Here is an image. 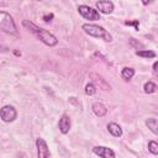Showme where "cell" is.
I'll list each match as a JSON object with an SVG mask.
<instances>
[{
	"mask_svg": "<svg viewBox=\"0 0 158 158\" xmlns=\"http://www.w3.org/2000/svg\"><path fill=\"white\" fill-rule=\"evenodd\" d=\"M148 151H149L152 154H158V142L151 141V142L148 143Z\"/></svg>",
	"mask_w": 158,
	"mask_h": 158,
	"instance_id": "19",
	"label": "cell"
},
{
	"mask_svg": "<svg viewBox=\"0 0 158 158\" xmlns=\"http://www.w3.org/2000/svg\"><path fill=\"white\" fill-rule=\"evenodd\" d=\"M91 110H93V112H94L98 117H102V116H105L106 112H107V109H106L105 105L101 104V102H94L93 106H91Z\"/></svg>",
	"mask_w": 158,
	"mask_h": 158,
	"instance_id": "11",
	"label": "cell"
},
{
	"mask_svg": "<svg viewBox=\"0 0 158 158\" xmlns=\"http://www.w3.org/2000/svg\"><path fill=\"white\" fill-rule=\"evenodd\" d=\"M58 127H59V131L63 133V135H67L70 130V118L68 115H62V117L59 118V122H58Z\"/></svg>",
	"mask_w": 158,
	"mask_h": 158,
	"instance_id": "10",
	"label": "cell"
},
{
	"mask_svg": "<svg viewBox=\"0 0 158 158\" xmlns=\"http://www.w3.org/2000/svg\"><path fill=\"white\" fill-rule=\"evenodd\" d=\"M107 130L109 132L114 136V137H121L122 136V128L120 125H117L116 122H110L107 125Z\"/></svg>",
	"mask_w": 158,
	"mask_h": 158,
	"instance_id": "12",
	"label": "cell"
},
{
	"mask_svg": "<svg viewBox=\"0 0 158 158\" xmlns=\"http://www.w3.org/2000/svg\"><path fill=\"white\" fill-rule=\"evenodd\" d=\"M135 75V69L133 68H128V67H125L121 72V77L125 79V80H130L132 79Z\"/></svg>",
	"mask_w": 158,
	"mask_h": 158,
	"instance_id": "15",
	"label": "cell"
},
{
	"mask_svg": "<svg viewBox=\"0 0 158 158\" xmlns=\"http://www.w3.org/2000/svg\"><path fill=\"white\" fill-rule=\"evenodd\" d=\"M17 116V111L15 110L14 106L11 105H6L1 109L0 111V117L4 122H12Z\"/></svg>",
	"mask_w": 158,
	"mask_h": 158,
	"instance_id": "4",
	"label": "cell"
},
{
	"mask_svg": "<svg viewBox=\"0 0 158 158\" xmlns=\"http://www.w3.org/2000/svg\"><path fill=\"white\" fill-rule=\"evenodd\" d=\"M89 78L91 79L93 84H94L96 88L102 89V90H105V91L111 90V85H110V84H109L101 75H99L98 73H90V74H89Z\"/></svg>",
	"mask_w": 158,
	"mask_h": 158,
	"instance_id": "5",
	"label": "cell"
},
{
	"mask_svg": "<svg viewBox=\"0 0 158 158\" xmlns=\"http://www.w3.org/2000/svg\"><path fill=\"white\" fill-rule=\"evenodd\" d=\"M14 53H15L16 56H21V52H19V51H14Z\"/></svg>",
	"mask_w": 158,
	"mask_h": 158,
	"instance_id": "24",
	"label": "cell"
},
{
	"mask_svg": "<svg viewBox=\"0 0 158 158\" xmlns=\"http://www.w3.org/2000/svg\"><path fill=\"white\" fill-rule=\"evenodd\" d=\"M127 26H135V28L138 31V27H139V22H138V20H133V21H126L125 22Z\"/></svg>",
	"mask_w": 158,
	"mask_h": 158,
	"instance_id": "21",
	"label": "cell"
},
{
	"mask_svg": "<svg viewBox=\"0 0 158 158\" xmlns=\"http://www.w3.org/2000/svg\"><path fill=\"white\" fill-rule=\"evenodd\" d=\"M130 46H131L132 48H136V49L141 48V51H143V44H142L141 42H138L137 40H135V38H131V40H130Z\"/></svg>",
	"mask_w": 158,
	"mask_h": 158,
	"instance_id": "20",
	"label": "cell"
},
{
	"mask_svg": "<svg viewBox=\"0 0 158 158\" xmlns=\"http://www.w3.org/2000/svg\"><path fill=\"white\" fill-rule=\"evenodd\" d=\"M146 126H147L154 135H158V120H157V118H147V120H146Z\"/></svg>",
	"mask_w": 158,
	"mask_h": 158,
	"instance_id": "13",
	"label": "cell"
},
{
	"mask_svg": "<svg viewBox=\"0 0 158 158\" xmlns=\"http://www.w3.org/2000/svg\"><path fill=\"white\" fill-rule=\"evenodd\" d=\"M153 69H154V72H158V60L153 64Z\"/></svg>",
	"mask_w": 158,
	"mask_h": 158,
	"instance_id": "23",
	"label": "cell"
},
{
	"mask_svg": "<svg viewBox=\"0 0 158 158\" xmlns=\"http://www.w3.org/2000/svg\"><path fill=\"white\" fill-rule=\"evenodd\" d=\"M136 54L138 57H143V58H154L156 57V53L153 51H147V49H143V51H136Z\"/></svg>",
	"mask_w": 158,
	"mask_h": 158,
	"instance_id": "16",
	"label": "cell"
},
{
	"mask_svg": "<svg viewBox=\"0 0 158 158\" xmlns=\"http://www.w3.org/2000/svg\"><path fill=\"white\" fill-rule=\"evenodd\" d=\"M78 11H79V14H80L84 19H86V20H89V21L100 20V14H99V11L95 10V9H93V7H90V6H88V5H79V6H78Z\"/></svg>",
	"mask_w": 158,
	"mask_h": 158,
	"instance_id": "3",
	"label": "cell"
},
{
	"mask_svg": "<svg viewBox=\"0 0 158 158\" xmlns=\"http://www.w3.org/2000/svg\"><path fill=\"white\" fill-rule=\"evenodd\" d=\"M96 9L102 12V14H111L114 10V4L109 0H101V1H96Z\"/></svg>",
	"mask_w": 158,
	"mask_h": 158,
	"instance_id": "9",
	"label": "cell"
},
{
	"mask_svg": "<svg viewBox=\"0 0 158 158\" xmlns=\"http://www.w3.org/2000/svg\"><path fill=\"white\" fill-rule=\"evenodd\" d=\"M22 25H23L27 30H30L31 32H33V33H36V35H38L40 31L42 30V28H40L38 26H36L33 22H31V21H28V20H23V21H22Z\"/></svg>",
	"mask_w": 158,
	"mask_h": 158,
	"instance_id": "14",
	"label": "cell"
},
{
	"mask_svg": "<svg viewBox=\"0 0 158 158\" xmlns=\"http://www.w3.org/2000/svg\"><path fill=\"white\" fill-rule=\"evenodd\" d=\"M37 36H38V38H40L44 44H47V46H49V47H53V46H56V44L58 43L57 37H56L54 35H52L49 31H47V30H43V28H42Z\"/></svg>",
	"mask_w": 158,
	"mask_h": 158,
	"instance_id": "6",
	"label": "cell"
},
{
	"mask_svg": "<svg viewBox=\"0 0 158 158\" xmlns=\"http://www.w3.org/2000/svg\"><path fill=\"white\" fill-rule=\"evenodd\" d=\"M143 89H144V93H147V94H152V93L156 91L157 85H156L154 83H152V81H147V83L144 84Z\"/></svg>",
	"mask_w": 158,
	"mask_h": 158,
	"instance_id": "17",
	"label": "cell"
},
{
	"mask_svg": "<svg viewBox=\"0 0 158 158\" xmlns=\"http://www.w3.org/2000/svg\"><path fill=\"white\" fill-rule=\"evenodd\" d=\"M36 146H37L38 158H49V149H48V146L43 138H37Z\"/></svg>",
	"mask_w": 158,
	"mask_h": 158,
	"instance_id": "7",
	"label": "cell"
},
{
	"mask_svg": "<svg viewBox=\"0 0 158 158\" xmlns=\"http://www.w3.org/2000/svg\"><path fill=\"white\" fill-rule=\"evenodd\" d=\"M93 152L101 158H115V152L111 148H107L104 146H95L93 148Z\"/></svg>",
	"mask_w": 158,
	"mask_h": 158,
	"instance_id": "8",
	"label": "cell"
},
{
	"mask_svg": "<svg viewBox=\"0 0 158 158\" xmlns=\"http://www.w3.org/2000/svg\"><path fill=\"white\" fill-rule=\"evenodd\" d=\"M52 19H53V14H48V15H44V16H43V20H44L46 22H49Z\"/></svg>",
	"mask_w": 158,
	"mask_h": 158,
	"instance_id": "22",
	"label": "cell"
},
{
	"mask_svg": "<svg viewBox=\"0 0 158 158\" xmlns=\"http://www.w3.org/2000/svg\"><path fill=\"white\" fill-rule=\"evenodd\" d=\"M83 30L85 31V33H88L91 37L102 38L106 42H111L112 41V36L101 26H98V25H94V23H84L83 25Z\"/></svg>",
	"mask_w": 158,
	"mask_h": 158,
	"instance_id": "1",
	"label": "cell"
},
{
	"mask_svg": "<svg viewBox=\"0 0 158 158\" xmlns=\"http://www.w3.org/2000/svg\"><path fill=\"white\" fill-rule=\"evenodd\" d=\"M95 93H96V86L93 83H89L85 85V94L86 95L91 96V95H95Z\"/></svg>",
	"mask_w": 158,
	"mask_h": 158,
	"instance_id": "18",
	"label": "cell"
},
{
	"mask_svg": "<svg viewBox=\"0 0 158 158\" xmlns=\"http://www.w3.org/2000/svg\"><path fill=\"white\" fill-rule=\"evenodd\" d=\"M0 28L6 33H16V25L12 17L5 11H0Z\"/></svg>",
	"mask_w": 158,
	"mask_h": 158,
	"instance_id": "2",
	"label": "cell"
}]
</instances>
